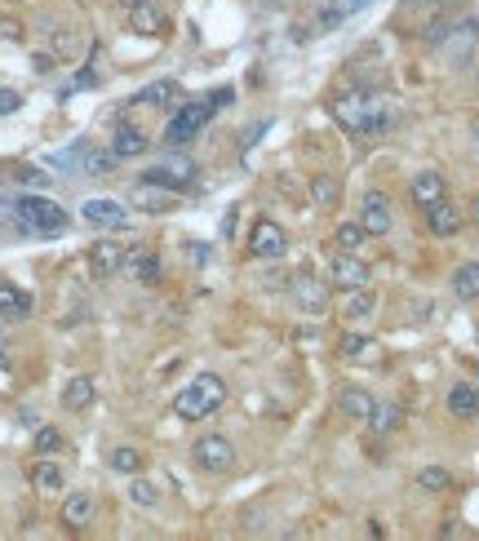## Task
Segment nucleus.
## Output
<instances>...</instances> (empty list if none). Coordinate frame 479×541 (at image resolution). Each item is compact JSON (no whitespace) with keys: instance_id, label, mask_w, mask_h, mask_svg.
Listing matches in <instances>:
<instances>
[{"instance_id":"obj_1","label":"nucleus","mask_w":479,"mask_h":541,"mask_svg":"<svg viewBox=\"0 0 479 541\" xmlns=\"http://www.w3.org/2000/svg\"><path fill=\"white\" fill-rule=\"evenodd\" d=\"M333 116L342 129L351 134H382L391 125V112H386V98L382 94H338L333 98Z\"/></svg>"},{"instance_id":"obj_2","label":"nucleus","mask_w":479,"mask_h":541,"mask_svg":"<svg viewBox=\"0 0 479 541\" xmlns=\"http://www.w3.org/2000/svg\"><path fill=\"white\" fill-rule=\"evenodd\" d=\"M223 404H227V382H223L218 373H200V378H196L187 391H178L173 412H178L182 421H200V417L218 412Z\"/></svg>"},{"instance_id":"obj_3","label":"nucleus","mask_w":479,"mask_h":541,"mask_svg":"<svg viewBox=\"0 0 479 541\" xmlns=\"http://www.w3.org/2000/svg\"><path fill=\"white\" fill-rule=\"evenodd\" d=\"M13 222L31 236H58L67 231V209L54 204L49 196H18L13 200Z\"/></svg>"},{"instance_id":"obj_4","label":"nucleus","mask_w":479,"mask_h":541,"mask_svg":"<svg viewBox=\"0 0 479 541\" xmlns=\"http://www.w3.org/2000/svg\"><path fill=\"white\" fill-rule=\"evenodd\" d=\"M214 112H218L214 103H187V107H178V112L169 116V125H164V142H169V146H187L191 137H200V129L209 125Z\"/></svg>"},{"instance_id":"obj_5","label":"nucleus","mask_w":479,"mask_h":541,"mask_svg":"<svg viewBox=\"0 0 479 541\" xmlns=\"http://www.w3.org/2000/svg\"><path fill=\"white\" fill-rule=\"evenodd\" d=\"M191 462L209 475H227L236 466V444L227 435H200L196 448H191Z\"/></svg>"},{"instance_id":"obj_6","label":"nucleus","mask_w":479,"mask_h":541,"mask_svg":"<svg viewBox=\"0 0 479 541\" xmlns=\"http://www.w3.org/2000/svg\"><path fill=\"white\" fill-rule=\"evenodd\" d=\"M431 40H435V45H444V54H449V58L466 62V58L475 54V45H479V18H462V22L435 27V31H431Z\"/></svg>"},{"instance_id":"obj_7","label":"nucleus","mask_w":479,"mask_h":541,"mask_svg":"<svg viewBox=\"0 0 479 541\" xmlns=\"http://www.w3.org/2000/svg\"><path fill=\"white\" fill-rule=\"evenodd\" d=\"M142 182H155V187H164V191H187V187L196 182V160H191V155H164V160H155V164L147 169Z\"/></svg>"},{"instance_id":"obj_8","label":"nucleus","mask_w":479,"mask_h":541,"mask_svg":"<svg viewBox=\"0 0 479 541\" xmlns=\"http://www.w3.org/2000/svg\"><path fill=\"white\" fill-rule=\"evenodd\" d=\"M248 254H253V258H262V262H280V258L289 254V236H284V227H280V222H271V218H262V222L253 227Z\"/></svg>"},{"instance_id":"obj_9","label":"nucleus","mask_w":479,"mask_h":541,"mask_svg":"<svg viewBox=\"0 0 479 541\" xmlns=\"http://www.w3.org/2000/svg\"><path fill=\"white\" fill-rule=\"evenodd\" d=\"M124 258H129V249H124L120 240H94V249H89V270H94V279H112L116 270H124Z\"/></svg>"},{"instance_id":"obj_10","label":"nucleus","mask_w":479,"mask_h":541,"mask_svg":"<svg viewBox=\"0 0 479 541\" xmlns=\"http://www.w3.org/2000/svg\"><path fill=\"white\" fill-rule=\"evenodd\" d=\"M80 218H85L89 227H107V231H116V227L129 222V209H124L120 200L98 196V200H85V204H80Z\"/></svg>"},{"instance_id":"obj_11","label":"nucleus","mask_w":479,"mask_h":541,"mask_svg":"<svg viewBox=\"0 0 479 541\" xmlns=\"http://www.w3.org/2000/svg\"><path fill=\"white\" fill-rule=\"evenodd\" d=\"M333 284L342 288V293H351V288H368V279H373V270H368V262H359L356 254H342L338 249V258H333Z\"/></svg>"},{"instance_id":"obj_12","label":"nucleus","mask_w":479,"mask_h":541,"mask_svg":"<svg viewBox=\"0 0 479 541\" xmlns=\"http://www.w3.org/2000/svg\"><path fill=\"white\" fill-rule=\"evenodd\" d=\"M289 293H293V302H298L302 311H311V315L329 311V288H324V284H320L315 275H293Z\"/></svg>"},{"instance_id":"obj_13","label":"nucleus","mask_w":479,"mask_h":541,"mask_svg":"<svg viewBox=\"0 0 479 541\" xmlns=\"http://www.w3.org/2000/svg\"><path fill=\"white\" fill-rule=\"evenodd\" d=\"M426 222H431V231H435V236H458V231H462V222H466V213H462V204H453V200L444 196V200L426 204Z\"/></svg>"},{"instance_id":"obj_14","label":"nucleus","mask_w":479,"mask_h":541,"mask_svg":"<svg viewBox=\"0 0 479 541\" xmlns=\"http://www.w3.org/2000/svg\"><path fill=\"white\" fill-rule=\"evenodd\" d=\"M359 227H364L368 236H386V231H391V200H386L382 191L364 196V209H359Z\"/></svg>"},{"instance_id":"obj_15","label":"nucleus","mask_w":479,"mask_h":541,"mask_svg":"<svg viewBox=\"0 0 479 541\" xmlns=\"http://www.w3.org/2000/svg\"><path fill=\"white\" fill-rule=\"evenodd\" d=\"M94 511H98L94 493H71V497L63 502V524H67L71 533H80V529L94 524Z\"/></svg>"},{"instance_id":"obj_16","label":"nucleus","mask_w":479,"mask_h":541,"mask_svg":"<svg viewBox=\"0 0 479 541\" xmlns=\"http://www.w3.org/2000/svg\"><path fill=\"white\" fill-rule=\"evenodd\" d=\"M27 315H31V293H22L18 284L0 279V320L18 324V320H27Z\"/></svg>"},{"instance_id":"obj_17","label":"nucleus","mask_w":479,"mask_h":541,"mask_svg":"<svg viewBox=\"0 0 479 541\" xmlns=\"http://www.w3.org/2000/svg\"><path fill=\"white\" fill-rule=\"evenodd\" d=\"M169 27V18H164V9H155V4H133L129 9V31H138V36H160Z\"/></svg>"},{"instance_id":"obj_18","label":"nucleus","mask_w":479,"mask_h":541,"mask_svg":"<svg viewBox=\"0 0 479 541\" xmlns=\"http://www.w3.org/2000/svg\"><path fill=\"white\" fill-rule=\"evenodd\" d=\"M408 191H413V204H422V209H426V204H435V200H444V196H449V182H444L435 169H422V173L413 178V187H408Z\"/></svg>"},{"instance_id":"obj_19","label":"nucleus","mask_w":479,"mask_h":541,"mask_svg":"<svg viewBox=\"0 0 479 541\" xmlns=\"http://www.w3.org/2000/svg\"><path fill=\"white\" fill-rule=\"evenodd\" d=\"M147 146H151V137L142 134L138 125H120L116 134H112V151H116L120 160H138V155H147Z\"/></svg>"},{"instance_id":"obj_20","label":"nucleus","mask_w":479,"mask_h":541,"mask_svg":"<svg viewBox=\"0 0 479 541\" xmlns=\"http://www.w3.org/2000/svg\"><path fill=\"white\" fill-rule=\"evenodd\" d=\"M94 395H98V387H94V378H71L67 387H63V408H71V412H80V408L94 404Z\"/></svg>"},{"instance_id":"obj_21","label":"nucleus","mask_w":479,"mask_h":541,"mask_svg":"<svg viewBox=\"0 0 479 541\" xmlns=\"http://www.w3.org/2000/svg\"><path fill=\"white\" fill-rule=\"evenodd\" d=\"M373 395H368V391H359V387H351V391H342V395H338V412H342V417H351V421H368V417H373Z\"/></svg>"},{"instance_id":"obj_22","label":"nucleus","mask_w":479,"mask_h":541,"mask_svg":"<svg viewBox=\"0 0 479 541\" xmlns=\"http://www.w3.org/2000/svg\"><path fill=\"white\" fill-rule=\"evenodd\" d=\"M382 355L377 337H364V333H347L342 337V360H356V364H373Z\"/></svg>"},{"instance_id":"obj_23","label":"nucleus","mask_w":479,"mask_h":541,"mask_svg":"<svg viewBox=\"0 0 479 541\" xmlns=\"http://www.w3.org/2000/svg\"><path fill=\"white\" fill-rule=\"evenodd\" d=\"M449 412L453 417H479V387H471V382H458L453 391H449Z\"/></svg>"},{"instance_id":"obj_24","label":"nucleus","mask_w":479,"mask_h":541,"mask_svg":"<svg viewBox=\"0 0 479 541\" xmlns=\"http://www.w3.org/2000/svg\"><path fill=\"white\" fill-rule=\"evenodd\" d=\"M80 164H85V173L107 178V173H116L120 155H116V151H103V146H80Z\"/></svg>"},{"instance_id":"obj_25","label":"nucleus","mask_w":479,"mask_h":541,"mask_svg":"<svg viewBox=\"0 0 479 541\" xmlns=\"http://www.w3.org/2000/svg\"><path fill=\"white\" fill-rule=\"evenodd\" d=\"M63 484H67V475H63L58 462H36V466H31V488H36V493H58Z\"/></svg>"},{"instance_id":"obj_26","label":"nucleus","mask_w":479,"mask_h":541,"mask_svg":"<svg viewBox=\"0 0 479 541\" xmlns=\"http://www.w3.org/2000/svg\"><path fill=\"white\" fill-rule=\"evenodd\" d=\"M124 270H129L138 284H155V279H160V258H155V254H129V258H124Z\"/></svg>"},{"instance_id":"obj_27","label":"nucleus","mask_w":479,"mask_h":541,"mask_svg":"<svg viewBox=\"0 0 479 541\" xmlns=\"http://www.w3.org/2000/svg\"><path fill=\"white\" fill-rule=\"evenodd\" d=\"M133 200H138L142 209H151V213L173 209V191H164V187H155V182H142V187L133 191Z\"/></svg>"},{"instance_id":"obj_28","label":"nucleus","mask_w":479,"mask_h":541,"mask_svg":"<svg viewBox=\"0 0 479 541\" xmlns=\"http://www.w3.org/2000/svg\"><path fill=\"white\" fill-rule=\"evenodd\" d=\"M342 315H351V320H368V315H377V297H373L368 288H351V297L342 302Z\"/></svg>"},{"instance_id":"obj_29","label":"nucleus","mask_w":479,"mask_h":541,"mask_svg":"<svg viewBox=\"0 0 479 541\" xmlns=\"http://www.w3.org/2000/svg\"><path fill=\"white\" fill-rule=\"evenodd\" d=\"M453 293H458L462 302H475L479 297V262L458 267V275H453Z\"/></svg>"},{"instance_id":"obj_30","label":"nucleus","mask_w":479,"mask_h":541,"mask_svg":"<svg viewBox=\"0 0 479 541\" xmlns=\"http://www.w3.org/2000/svg\"><path fill=\"white\" fill-rule=\"evenodd\" d=\"M338 196H342V187L333 182V178H311V200L320 204V209H329V204H338Z\"/></svg>"},{"instance_id":"obj_31","label":"nucleus","mask_w":479,"mask_h":541,"mask_svg":"<svg viewBox=\"0 0 479 541\" xmlns=\"http://www.w3.org/2000/svg\"><path fill=\"white\" fill-rule=\"evenodd\" d=\"M417 488H426V493H444V488H453V475H449L444 466H426V470H417Z\"/></svg>"},{"instance_id":"obj_32","label":"nucleus","mask_w":479,"mask_h":541,"mask_svg":"<svg viewBox=\"0 0 479 541\" xmlns=\"http://www.w3.org/2000/svg\"><path fill=\"white\" fill-rule=\"evenodd\" d=\"M107 466L120 470V475H138V470H142V453H138V448H112Z\"/></svg>"},{"instance_id":"obj_33","label":"nucleus","mask_w":479,"mask_h":541,"mask_svg":"<svg viewBox=\"0 0 479 541\" xmlns=\"http://www.w3.org/2000/svg\"><path fill=\"white\" fill-rule=\"evenodd\" d=\"M364 236H368V231H364L359 222H342V227L333 231V240H338V249H342V254H356L359 245H364Z\"/></svg>"},{"instance_id":"obj_34","label":"nucleus","mask_w":479,"mask_h":541,"mask_svg":"<svg viewBox=\"0 0 479 541\" xmlns=\"http://www.w3.org/2000/svg\"><path fill=\"white\" fill-rule=\"evenodd\" d=\"M129 497H133L138 506H160V488H155L151 479H133V484H129Z\"/></svg>"},{"instance_id":"obj_35","label":"nucleus","mask_w":479,"mask_h":541,"mask_svg":"<svg viewBox=\"0 0 479 541\" xmlns=\"http://www.w3.org/2000/svg\"><path fill=\"white\" fill-rule=\"evenodd\" d=\"M58 448H63V430H58V426H40V430H36V453L49 457V453H58Z\"/></svg>"},{"instance_id":"obj_36","label":"nucleus","mask_w":479,"mask_h":541,"mask_svg":"<svg viewBox=\"0 0 479 541\" xmlns=\"http://www.w3.org/2000/svg\"><path fill=\"white\" fill-rule=\"evenodd\" d=\"M377 430H395L399 426V408H373V417H368Z\"/></svg>"},{"instance_id":"obj_37","label":"nucleus","mask_w":479,"mask_h":541,"mask_svg":"<svg viewBox=\"0 0 479 541\" xmlns=\"http://www.w3.org/2000/svg\"><path fill=\"white\" fill-rule=\"evenodd\" d=\"M173 94H178V85H151L138 103H164V98H173Z\"/></svg>"},{"instance_id":"obj_38","label":"nucleus","mask_w":479,"mask_h":541,"mask_svg":"<svg viewBox=\"0 0 479 541\" xmlns=\"http://www.w3.org/2000/svg\"><path fill=\"white\" fill-rule=\"evenodd\" d=\"M13 107H18V94L4 89V94H0V112H13Z\"/></svg>"},{"instance_id":"obj_39","label":"nucleus","mask_w":479,"mask_h":541,"mask_svg":"<svg viewBox=\"0 0 479 541\" xmlns=\"http://www.w3.org/2000/svg\"><path fill=\"white\" fill-rule=\"evenodd\" d=\"M466 218H471V222H475V227H479V196H475V200H471V209H466Z\"/></svg>"},{"instance_id":"obj_40","label":"nucleus","mask_w":479,"mask_h":541,"mask_svg":"<svg viewBox=\"0 0 479 541\" xmlns=\"http://www.w3.org/2000/svg\"><path fill=\"white\" fill-rule=\"evenodd\" d=\"M359 4H368V0H342V13H351V9H359Z\"/></svg>"},{"instance_id":"obj_41","label":"nucleus","mask_w":479,"mask_h":541,"mask_svg":"<svg viewBox=\"0 0 479 541\" xmlns=\"http://www.w3.org/2000/svg\"><path fill=\"white\" fill-rule=\"evenodd\" d=\"M0 369H4V346H0Z\"/></svg>"}]
</instances>
